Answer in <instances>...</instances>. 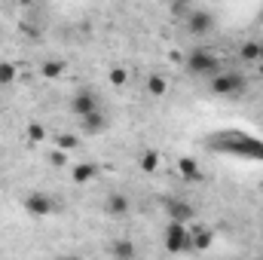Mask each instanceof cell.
<instances>
[{
    "label": "cell",
    "mask_w": 263,
    "mask_h": 260,
    "mask_svg": "<svg viewBox=\"0 0 263 260\" xmlns=\"http://www.w3.org/2000/svg\"><path fill=\"white\" fill-rule=\"evenodd\" d=\"M165 248L172 254H181V251H190L193 248V236H190V230H187L184 220H172L165 227Z\"/></svg>",
    "instance_id": "cell-1"
},
{
    "label": "cell",
    "mask_w": 263,
    "mask_h": 260,
    "mask_svg": "<svg viewBox=\"0 0 263 260\" xmlns=\"http://www.w3.org/2000/svg\"><path fill=\"white\" fill-rule=\"evenodd\" d=\"M187 70L196 73V77H214V73H220V62L208 49H193L187 55Z\"/></svg>",
    "instance_id": "cell-2"
},
{
    "label": "cell",
    "mask_w": 263,
    "mask_h": 260,
    "mask_svg": "<svg viewBox=\"0 0 263 260\" xmlns=\"http://www.w3.org/2000/svg\"><path fill=\"white\" fill-rule=\"evenodd\" d=\"M245 77L239 70H227V73H214L211 80V92L214 95H242L245 92Z\"/></svg>",
    "instance_id": "cell-3"
},
{
    "label": "cell",
    "mask_w": 263,
    "mask_h": 260,
    "mask_svg": "<svg viewBox=\"0 0 263 260\" xmlns=\"http://www.w3.org/2000/svg\"><path fill=\"white\" fill-rule=\"evenodd\" d=\"M70 107H73V114H77V117H86V114H95V110H101V107H98V95H95L92 89H80V92L73 95Z\"/></svg>",
    "instance_id": "cell-4"
},
{
    "label": "cell",
    "mask_w": 263,
    "mask_h": 260,
    "mask_svg": "<svg viewBox=\"0 0 263 260\" xmlns=\"http://www.w3.org/2000/svg\"><path fill=\"white\" fill-rule=\"evenodd\" d=\"M187 28H190V34L205 37V34L214 28V15H211V12H205V9H193V12L187 15Z\"/></svg>",
    "instance_id": "cell-5"
},
{
    "label": "cell",
    "mask_w": 263,
    "mask_h": 260,
    "mask_svg": "<svg viewBox=\"0 0 263 260\" xmlns=\"http://www.w3.org/2000/svg\"><path fill=\"white\" fill-rule=\"evenodd\" d=\"M25 208H28L31 214H40V217H43V214H52V211H55V202L43 193H31L25 199Z\"/></svg>",
    "instance_id": "cell-6"
},
{
    "label": "cell",
    "mask_w": 263,
    "mask_h": 260,
    "mask_svg": "<svg viewBox=\"0 0 263 260\" xmlns=\"http://www.w3.org/2000/svg\"><path fill=\"white\" fill-rule=\"evenodd\" d=\"M129 199L123 193H114V196H107V202H104V211L110 214V217H126L129 214Z\"/></svg>",
    "instance_id": "cell-7"
},
{
    "label": "cell",
    "mask_w": 263,
    "mask_h": 260,
    "mask_svg": "<svg viewBox=\"0 0 263 260\" xmlns=\"http://www.w3.org/2000/svg\"><path fill=\"white\" fill-rule=\"evenodd\" d=\"M80 123H83V132H86V135H98V132L107 129V117H104L101 110H95V114H86V117H80Z\"/></svg>",
    "instance_id": "cell-8"
},
{
    "label": "cell",
    "mask_w": 263,
    "mask_h": 260,
    "mask_svg": "<svg viewBox=\"0 0 263 260\" xmlns=\"http://www.w3.org/2000/svg\"><path fill=\"white\" fill-rule=\"evenodd\" d=\"M168 214H172V220H190L196 211H193V205L190 202H168Z\"/></svg>",
    "instance_id": "cell-9"
},
{
    "label": "cell",
    "mask_w": 263,
    "mask_h": 260,
    "mask_svg": "<svg viewBox=\"0 0 263 260\" xmlns=\"http://www.w3.org/2000/svg\"><path fill=\"white\" fill-rule=\"evenodd\" d=\"M239 55H242V62H260V43H254V40L242 43Z\"/></svg>",
    "instance_id": "cell-10"
},
{
    "label": "cell",
    "mask_w": 263,
    "mask_h": 260,
    "mask_svg": "<svg viewBox=\"0 0 263 260\" xmlns=\"http://www.w3.org/2000/svg\"><path fill=\"white\" fill-rule=\"evenodd\" d=\"M95 178V165H89V162H80L77 169H73V181L77 184H89Z\"/></svg>",
    "instance_id": "cell-11"
},
{
    "label": "cell",
    "mask_w": 263,
    "mask_h": 260,
    "mask_svg": "<svg viewBox=\"0 0 263 260\" xmlns=\"http://www.w3.org/2000/svg\"><path fill=\"white\" fill-rule=\"evenodd\" d=\"M110 251H114V257H135V254H138V248H135L132 242H117Z\"/></svg>",
    "instance_id": "cell-12"
},
{
    "label": "cell",
    "mask_w": 263,
    "mask_h": 260,
    "mask_svg": "<svg viewBox=\"0 0 263 260\" xmlns=\"http://www.w3.org/2000/svg\"><path fill=\"white\" fill-rule=\"evenodd\" d=\"M156 165H159V153H156V150H147V153L141 156V169H144V172H156Z\"/></svg>",
    "instance_id": "cell-13"
},
{
    "label": "cell",
    "mask_w": 263,
    "mask_h": 260,
    "mask_svg": "<svg viewBox=\"0 0 263 260\" xmlns=\"http://www.w3.org/2000/svg\"><path fill=\"white\" fill-rule=\"evenodd\" d=\"M15 80V65H9V62H0V86H9Z\"/></svg>",
    "instance_id": "cell-14"
},
{
    "label": "cell",
    "mask_w": 263,
    "mask_h": 260,
    "mask_svg": "<svg viewBox=\"0 0 263 260\" xmlns=\"http://www.w3.org/2000/svg\"><path fill=\"white\" fill-rule=\"evenodd\" d=\"M62 70H65V65H62V62H43V77H46V80L62 77Z\"/></svg>",
    "instance_id": "cell-15"
},
{
    "label": "cell",
    "mask_w": 263,
    "mask_h": 260,
    "mask_svg": "<svg viewBox=\"0 0 263 260\" xmlns=\"http://www.w3.org/2000/svg\"><path fill=\"white\" fill-rule=\"evenodd\" d=\"M178 169H181V172H184L187 178H199V172H196V159H193V156H184V159L178 162Z\"/></svg>",
    "instance_id": "cell-16"
},
{
    "label": "cell",
    "mask_w": 263,
    "mask_h": 260,
    "mask_svg": "<svg viewBox=\"0 0 263 260\" xmlns=\"http://www.w3.org/2000/svg\"><path fill=\"white\" fill-rule=\"evenodd\" d=\"M147 89H150V95H165V77H150Z\"/></svg>",
    "instance_id": "cell-17"
},
{
    "label": "cell",
    "mask_w": 263,
    "mask_h": 260,
    "mask_svg": "<svg viewBox=\"0 0 263 260\" xmlns=\"http://www.w3.org/2000/svg\"><path fill=\"white\" fill-rule=\"evenodd\" d=\"M193 236V248H208L211 245V233L208 230H199V233H190Z\"/></svg>",
    "instance_id": "cell-18"
},
{
    "label": "cell",
    "mask_w": 263,
    "mask_h": 260,
    "mask_svg": "<svg viewBox=\"0 0 263 260\" xmlns=\"http://www.w3.org/2000/svg\"><path fill=\"white\" fill-rule=\"evenodd\" d=\"M110 83H114V86H126V70H123V67H114V70H110Z\"/></svg>",
    "instance_id": "cell-19"
},
{
    "label": "cell",
    "mask_w": 263,
    "mask_h": 260,
    "mask_svg": "<svg viewBox=\"0 0 263 260\" xmlns=\"http://www.w3.org/2000/svg\"><path fill=\"white\" fill-rule=\"evenodd\" d=\"M28 135H31V141H43V138H46V129H43L40 123H31V129H28Z\"/></svg>",
    "instance_id": "cell-20"
},
{
    "label": "cell",
    "mask_w": 263,
    "mask_h": 260,
    "mask_svg": "<svg viewBox=\"0 0 263 260\" xmlns=\"http://www.w3.org/2000/svg\"><path fill=\"white\" fill-rule=\"evenodd\" d=\"M59 147H62V150H73V147H77V138H73V135H62V138H59Z\"/></svg>",
    "instance_id": "cell-21"
},
{
    "label": "cell",
    "mask_w": 263,
    "mask_h": 260,
    "mask_svg": "<svg viewBox=\"0 0 263 260\" xmlns=\"http://www.w3.org/2000/svg\"><path fill=\"white\" fill-rule=\"evenodd\" d=\"M52 165H65V153H55L52 156Z\"/></svg>",
    "instance_id": "cell-22"
},
{
    "label": "cell",
    "mask_w": 263,
    "mask_h": 260,
    "mask_svg": "<svg viewBox=\"0 0 263 260\" xmlns=\"http://www.w3.org/2000/svg\"><path fill=\"white\" fill-rule=\"evenodd\" d=\"M18 3H22V6H31V3H34V0H18Z\"/></svg>",
    "instance_id": "cell-23"
},
{
    "label": "cell",
    "mask_w": 263,
    "mask_h": 260,
    "mask_svg": "<svg viewBox=\"0 0 263 260\" xmlns=\"http://www.w3.org/2000/svg\"><path fill=\"white\" fill-rule=\"evenodd\" d=\"M260 25H263V9H260Z\"/></svg>",
    "instance_id": "cell-24"
},
{
    "label": "cell",
    "mask_w": 263,
    "mask_h": 260,
    "mask_svg": "<svg viewBox=\"0 0 263 260\" xmlns=\"http://www.w3.org/2000/svg\"><path fill=\"white\" fill-rule=\"evenodd\" d=\"M260 59H263V46H260Z\"/></svg>",
    "instance_id": "cell-25"
},
{
    "label": "cell",
    "mask_w": 263,
    "mask_h": 260,
    "mask_svg": "<svg viewBox=\"0 0 263 260\" xmlns=\"http://www.w3.org/2000/svg\"><path fill=\"white\" fill-rule=\"evenodd\" d=\"M260 77H263V65H260Z\"/></svg>",
    "instance_id": "cell-26"
}]
</instances>
